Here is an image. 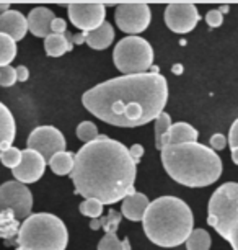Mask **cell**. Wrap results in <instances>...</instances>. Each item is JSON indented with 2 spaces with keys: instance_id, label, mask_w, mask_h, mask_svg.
I'll return each instance as SVG.
<instances>
[{
  "instance_id": "cell-1",
  "label": "cell",
  "mask_w": 238,
  "mask_h": 250,
  "mask_svg": "<svg viewBox=\"0 0 238 250\" xmlns=\"http://www.w3.org/2000/svg\"><path fill=\"white\" fill-rule=\"evenodd\" d=\"M166 100L168 82L158 72L121 75L98 83L82 97L92 115L119 128H137L157 120Z\"/></svg>"
},
{
  "instance_id": "cell-2",
  "label": "cell",
  "mask_w": 238,
  "mask_h": 250,
  "mask_svg": "<svg viewBox=\"0 0 238 250\" xmlns=\"http://www.w3.org/2000/svg\"><path fill=\"white\" fill-rule=\"evenodd\" d=\"M137 165L129 149L108 136H98L73 154L71 180L77 195L114 205L134 193Z\"/></svg>"
},
{
  "instance_id": "cell-3",
  "label": "cell",
  "mask_w": 238,
  "mask_h": 250,
  "mask_svg": "<svg viewBox=\"0 0 238 250\" xmlns=\"http://www.w3.org/2000/svg\"><path fill=\"white\" fill-rule=\"evenodd\" d=\"M160 152L165 172L180 185L202 188L212 185L222 175V159L204 144L166 146Z\"/></svg>"
},
{
  "instance_id": "cell-4",
  "label": "cell",
  "mask_w": 238,
  "mask_h": 250,
  "mask_svg": "<svg viewBox=\"0 0 238 250\" xmlns=\"http://www.w3.org/2000/svg\"><path fill=\"white\" fill-rule=\"evenodd\" d=\"M147 239L158 247H178L193 232L194 218L191 208L175 196H160L148 205L142 218Z\"/></svg>"
},
{
  "instance_id": "cell-5",
  "label": "cell",
  "mask_w": 238,
  "mask_h": 250,
  "mask_svg": "<svg viewBox=\"0 0 238 250\" xmlns=\"http://www.w3.org/2000/svg\"><path fill=\"white\" fill-rule=\"evenodd\" d=\"M69 232L62 219L49 213L30 214L18 229V250H65Z\"/></svg>"
},
{
  "instance_id": "cell-6",
  "label": "cell",
  "mask_w": 238,
  "mask_h": 250,
  "mask_svg": "<svg viewBox=\"0 0 238 250\" xmlns=\"http://www.w3.org/2000/svg\"><path fill=\"white\" fill-rule=\"evenodd\" d=\"M207 224L238 250V183L227 182L212 193L207 206Z\"/></svg>"
},
{
  "instance_id": "cell-7",
  "label": "cell",
  "mask_w": 238,
  "mask_h": 250,
  "mask_svg": "<svg viewBox=\"0 0 238 250\" xmlns=\"http://www.w3.org/2000/svg\"><path fill=\"white\" fill-rule=\"evenodd\" d=\"M113 61L116 69L124 75L146 74L153 64V49L141 36H126L116 44Z\"/></svg>"
},
{
  "instance_id": "cell-8",
  "label": "cell",
  "mask_w": 238,
  "mask_h": 250,
  "mask_svg": "<svg viewBox=\"0 0 238 250\" xmlns=\"http://www.w3.org/2000/svg\"><path fill=\"white\" fill-rule=\"evenodd\" d=\"M152 20L150 7L144 2L119 3L114 12V21L121 31L128 35H139L146 31Z\"/></svg>"
},
{
  "instance_id": "cell-9",
  "label": "cell",
  "mask_w": 238,
  "mask_h": 250,
  "mask_svg": "<svg viewBox=\"0 0 238 250\" xmlns=\"http://www.w3.org/2000/svg\"><path fill=\"white\" fill-rule=\"evenodd\" d=\"M5 209H10L17 219H26L33 209L30 188L17 180L0 185V211Z\"/></svg>"
},
{
  "instance_id": "cell-10",
  "label": "cell",
  "mask_w": 238,
  "mask_h": 250,
  "mask_svg": "<svg viewBox=\"0 0 238 250\" xmlns=\"http://www.w3.org/2000/svg\"><path fill=\"white\" fill-rule=\"evenodd\" d=\"M67 8L71 21L82 33L93 31L105 23L106 7L101 2H71Z\"/></svg>"
},
{
  "instance_id": "cell-11",
  "label": "cell",
  "mask_w": 238,
  "mask_h": 250,
  "mask_svg": "<svg viewBox=\"0 0 238 250\" xmlns=\"http://www.w3.org/2000/svg\"><path fill=\"white\" fill-rule=\"evenodd\" d=\"M26 149L35 150L44 160H49L54 154L65 150V139L62 133L54 126H39L28 136Z\"/></svg>"
},
{
  "instance_id": "cell-12",
  "label": "cell",
  "mask_w": 238,
  "mask_h": 250,
  "mask_svg": "<svg viewBox=\"0 0 238 250\" xmlns=\"http://www.w3.org/2000/svg\"><path fill=\"white\" fill-rule=\"evenodd\" d=\"M199 12L194 3L175 2L165 8V23L171 31L184 35L194 30L199 21Z\"/></svg>"
},
{
  "instance_id": "cell-13",
  "label": "cell",
  "mask_w": 238,
  "mask_h": 250,
  "mask_svg": "<svg viewBox=\"0 0 238 250\" xmlns=\"http://www.w3.org/2000/svg\"><path fill=\"white\" fill-rule=\"evenodd\" d=\"M44 170L46 160L35 150L25 149L21 150V162L18 164L17 168H13L12 173L17 182L23 183V185H30V183L38 182L44 175Z\"/></svg>"
},
{
  "instance_id": "cell-14",
  "label": "cell",
  "mask_w": 238,
  "mask_h": 250,
  "mask_svg": "<svg viewBox=\"0 0 238 250\" xmlns=\"http://www.w3.org/2000/svg\"><path fill=\"white\" fill-rule=\"evenodd\" d=\"M100 221H101V228L105 229L106 234L98 242L96 245L98 250H130L129 239L126 237L123 240H119L118 235H116V230H118V226L121 223V213L114 209H110L108 216L106 218H100Z\"/></svg>"
},
{
  "instance_id": "cell-15",
  "label": "cell",
  "mask_w": 238,
  "mask_h": 250,
  "mask_svg": "<svg viewBox=\"0 0 238 250\" xmlns=\"http://www.w3.org/2000/svg\"><path fill=\"white\" fill-rule=\"evenodd\" d=\"M28 31L26 17L18 10H8L0 15V33L10 36L13 41H20Z\"/></svg>"
},
{
  "instance_id": "cell-16",
  "label": "cell",
  "mask_w": 238,
  "mask_h": 250,
  "mask_svg": "<svg viewBox=\"0 0 238 250\" xmlns=\"http://www.w3.org/2000/svg\"><path fill=\"white\" fill-rule=\"evenodd\" d=\"M54 12L46 7H36L30 12L26 18L28 31H31L36 38H46L51 35V23L54 20Z\"/></svg>"
},
{
  "instance_id": "cell-17",
  "label": "cell",
  "mask_w": 238,
  "mask_h": 250,
  "mask_svg": "<svg viewBox=\"0 0 238 250\" xmlns=\"http://www.w3.org/2000/svg\"><path fill=\"white\" fill-rule=\"evenodd\" d=\"M199 133L198 129L193 128L188 123H175L170 126L168 133L162 139V149L166 146H178V144H188V143H198ZM160 149V150H162Z\"/></svg>"
},
{
  "instance_id": "cell-18",
  "label": "cell",
  "mask_w": 238,
  "mask_h": 250,
  "mask_svg": "<svg viewBox=\"0 0 238 250\" xmlns=\"http://www.w3.org/2000/svg\"><path fill=\"white\" fill-rule=\"evenodd\" d=\"M148 205H150V201H148V198L144 195V193L134 191L123 200V205H121V216H124L126 219L132 221V223L142 221Z\"/></svg>"
},
{
  "instance_id": "cell-19",
  "label": "cell",
  "mask_w": 238,
  "mask_h": 250,
  "mask_svg": "<svg viewBox=\"0 0 238 250\" xmlns=\"http://www.w3.org/2000/svg\"><path fill=\"white\" fill-rule=\"evenodd\" d=\"M17 125L12 111L0 102V154L8 149L15 141Z\"/></svg>"
},
{
  "instance_id": "cell-20",
  "label": "cell",
  "mask_w": 238,
  "mask_h": 250,
  "mask_svg": "<svg viewBox=\"0 0 238 250\" xmlns=\"http://www.w3.org/2000/svg\"><path fill=\"white\" fill-rule=\"evenodd\" d=\"M114 40V30L111 26V23L105 21L101 26H98L96 30L85 33V43L90 46L92 49L103 51L113 43Z\"/></svg>"
},
{
  "instance_id": "cell-21",
  "label": "cell",
  "mask_w": 238,
  "mask_h": 250,
  "mask_svg": "<svg viewBox=\"0 0 238 250\" xmlns=\"http://www.w3.org/2000/svg\"><path fill=\"white\" fill-rule=\"evenodd\" d=\"M72 43L69 41L67 35H53L51 33L49 36L44 38V49L46 54L51 56V58H60L62 54L72 51Z\"/></svg>"
},
{
  "instance_id": "cell-22",
  "label": "cell",
  "mask_w": 238,
  "mask_h": 250,
  "mask_svg": "<svg viewBox=\"0 0 238 250\" xmlns=\"http://www.w3.org/2000/svg\"><path fill=\"white\" fill-rule=\"evenodd\" d=\"M18 219L13 216V213L10 209L0 211V239H3L8 245L12 244V239L18 235Z\"/></svg>"
},
{
  "instance_id": "cell-23",
  "label": "cell",
  "mask_w": 238,
  "mask_h": 250,
  "mask_svg": "<svg viewBox=\"0 0 238 250\" xmlns=\"http://www.w3.org/2000/svg\"><path fill=\"white\" fill-rule=\"evenodd\" d=\"M49 167L55 175L64 177V175H71L72 167H73V152L69 150H62V152L54 154L49 159Z\"/></svg>"
},
{
  "instance_id": "cell-24",
  "label": "cell",
  "mask_w": 238,
  "mask_h": 250,
  "mask_svg": "<svg viewBox=\"0 0 238 250\" xmlns=\"http://www.w3.org/2000/svg\"><path fill=\"white\" fill-rule=\"evenodd\" d=\"M186 249L188 250H209L211 249V235L204 229H193L189 237L186 239Z\"/></svg>"
},
{
  "instance_id": "cell-25",
  "label": "cell",
  "mask_w": 238,
  "mask_h": 250,
  "mask_svg": "<svg viewBox=\"0 0 238 250\" xmlns=\"http://www.w3.org/2000/svg\"><path fill=\"white\" fill-rule=\"evenodd\" d=\"M17 56V43L10 36L0 33V67L10 65Z\"/></svg>"
},
{
  "instance_id": "cell-26",
  "label": "cell",
  "mask_w": 238,
  "mask_h": 250,
  "mask_svg": "<svg viewBox=\"0 0 238 250\" xmlns=\"http://www.w3.org/2000/svg\"><path fill=\"white\" fill-rule=\"evenodd\" d=\"M171 125H173V123H171V118L165 111L160 113L155 120V147L158 150L162 149V139H163V136L168 133V129H170Z\"/></svg>"
},
{
  "instance_id": "cell-27",
  "label": "cell",
  "mask_w": 238,
  "mask_h": 250,
  "mask_svg": "<svg viewBox=\"0 0 238 250\" xmlns=\"http://www.w3.org/2000/svg\"><path fill=\"white\" fill-rule=\"evenodd\" d=\"M98 128L95 123L92 121H82L80 125L77 126V138L83 141L85 144L92 143V141H95L98 138Z\"/></svg>"
},
{
  "instance_id": "cell-28",
  "label": "cell",
  "mask_w": 238,
  "mask_h": 250,
  "mask_svg": "<svg viewBox=\"0 0 238 250\" xmlns=\"http://www.w3.org/2000/svg\"><path fill=\"white\" fill-rule=\"evenodd\" d=\"M0 162H2L3 167H8L13 170V168H17L18 164L21 162V150L17 149L15 146H10V147L0 154Z\"/></svg>"
},
{
  "instance_id": "cell-29",
  "label": "cell",
  "mask_w": 238,
  "mask_h": 250,
  "mask_svg": "<svg viewBox=\"0 0 238 250\" xmlns=\"http://www.w3.org/2000/svg\"><path fill=\"white\" fill-rule=\"evenodd\" d=\"M78 211H80L83 216H87V218L98 219V218H101V214H103V205L96 200H85L83 203H80Z\"/></svg>"
},
{
  "instance_id": "cell-30",
  "label": "cell",
  "mask_w": 238,
  "mask_h": 250,
  "mask_svg": "<svg viewBox=\"0 0 238 250\" xmlns=\"http://www.w3.org/2000/svg\"><path fill=\"white\" fill-rule=\"evenodd\" d=\"M17 82V74L15 67L12 65H5V67H0V87H12Z\"/></svg>"
},
{
  "instance_id": "cell-31",
  "label": "cell",
  "mask_w": 238,
  "mask_h": 250,
  "mask_svg": "<svg viewBox=\"0 0 238 250\" xmlns=\"http://www.w3.org/2000/svg\"><path fill=\"white\" fill-rule=\"evenodd\" d=\"M206 23L211 28H217L223 23V17L219 10H209L206 15Z\"/></svg>"
},
{
  "instance_id": "cell-32",
  "label": "cell",
  "mask_w": 238,
  "mask_h": 250,
  "mask_svg": "<svg viewBox=\"0 0 238 250\" xmlns=\"http://www.w3.org/2000/svg\"><path fill=\"white\" fill-rule=\"evenodd\" d=\"M65 31H67V21L64 18L55 17L51 23V33L53 35H65Z\"/></svg>"
},
{
  "instance_id": "cell-33",
  "label": "cell",
  "mask_w": 238,
  "mask_h": 250,
  "mask_svg": "<svg viewBox=\"0 0 238 250\" xmlns=\"http://www.w3.org/2000/svg\"><path fill=\"white\" fill-rule=\"evenodd\" d=\"M227 144H230V149L238 147V118L233 121V125L230 126L228 138H227Z\"/></svg>"
},
{
  "instance_id": "cell-34",
  "label": "cell",
  "mask_w": 238,
  "mask_h": 250,
  "mask_svg": "<svg viewBox=\"0 0 238 250\" xmlns=\"http://www.w3.org/2000/svg\"><path fill=\"white\" fill-rule=\"evenodd\" d=\"M227 147V138L223 134H214L211 138V149L214 152L217 150H223Z\"/></svg>"
},
{
  "instance_id": "cell-35",
  "label": "cell",
  "mask_w": 238,
  "mask_h": 250,
  "mask_svg": "<svg viewBox=\"0 0 238 250\" xmlns=\"http://www.w3.org/2000/svg\"><path fill=\"white\" fill-rule=\"evenodd\" d=\"M129 154H130V157H132V160L135 162V165H137L139 162H141V159L144 155V147L141 144H134L132 147L129 149Z\"/></svg>"
},
{
  "instance_id": "cell-36",
  "label": "cell",
  "mask_w": 238,
  "mask_h": 250,
  "mask_svg": "<svg viewBox=\"0 0 238 250\" xmlns=\"http://www.w3.org/2000/svg\"><path fill=\"white\" fill-rule=\"evenodd\" d=\"M15 74H17V82H26L30 79V70L25 65H18L15 69Z\"/></svg>"
},
{
  "instance_id": "cell-37",
  "label": "cell",
  "mask_w": 238,
  "mask_h": 250,
  "mask_svg": "<svg viewBox=\"0 0 238 250\" xmlns=\"http://www.w3.org/2000/svg\"><path fill=\"white\" fill-rule=\"evenodd\" d=\"M90 229H93V230L101 229V221H100V218H98V219H92V221H90Z\"/></svg>"
}]
</instances>
